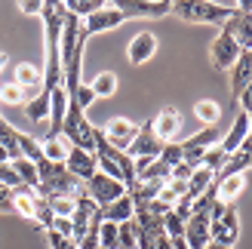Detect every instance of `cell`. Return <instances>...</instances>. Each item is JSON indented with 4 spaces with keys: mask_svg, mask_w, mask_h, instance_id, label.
I'll use <instances>...</instances> for the list:
<instances>
[{
    "mask_svg": "<svg viewBox=\"0 0 252 249\" xmlns=\"http://www.w3.org/2000/svg\"><path fill=\"white\" fill-rule=\"evenodd\" d=\"M37 194L43 197V200H53V197H74L77 194V188L83 182H77L68 172V166L65 163H49V160L43 157V160H37Z\"/></svg>",
    "mask_w": 252,
    "mask_h": 249,
    "instance_id": "1",
    "label": "cell"
},
{
    "mask_svg": "<svg viewBox=\"0 0 252 249\" xmlns=\"http://www.w3.org/2000/svg\"><path fill=\"white\" fill-rule=\"evenodd\" d=\"M172 12L191 25H224L234 16V6L206 3V0H172Z\"/></svg>",
    "mask_w": 252,
    "mask_h": 249,
    "instance_id": "2",
    "label": "cell"
},
{
    "mask_svg": "<svg viewBox=\"0 0 252 249\" xmlns=\"http://www.w3.org/2000/svg\"><path fill=\"white\" fill-rule=\"evenodd\" d=\"M62 139H65L71 148H83V151L95 154V126L90 123L86 111L68 102V114L65 123H62Z\"/></svg>",
    "mask_w": 252,
    "mask_h": 249,
    "instance_id": "3",
    "label": "cell"
},
{
    "mask_svg": "<svg viewBox=\"0 0 252 249\" xmlns=\"http://www.w3.org/2000/svg\"><path fill=\"white\" fill-rule=\"evenodd\" d=\"M114 9L123 12V19H163L172 12V0H114Z\"/></svg>",
    "mask_w": 252,
    "mask_h": 249,
    "instance_id": "4",
    "label": "cell"
},
{
    "mask_svg": "<svg viewBox=\"0 0 252 249\" xmlns=\"http://www.w3.org/2000/svg\"><path fill=\"white\" fill-rule=\"evenodd\" d=\"M83 185H86V194L93 197V203L98 209H105L114 200H120V197H126V185L117 182V179H108L105 172H95V176L90 182H83Z\"/></svg>",
    "mask_w": 252,
    "mask_h": 249,
    "instance_id": "5",
    "label": "cell"
},
{
    "mask_svg": "<svg viewBox=\"0 0 252 249\" xmlns=\"http://www.w3.org/2000/svg\"><path fill=\"white\" fill-rule=\"evenodd\" d=\"M240 53L243 49L237 46V40L231 34H224V31H219L216 40H212V46H209V59H212V65H216L219 71H231L234 62L240 59Z\"/></svg>",
    "mask_w": 252,
    "mask_h": 249,
    "instance_id": "6",
    "label": "cell"
},
{
    "mask_svg": "<svg viewBox=\"0 0 252 249\" xmlns=\"http://www.w3.org/2000/svg\"><path fill=\"white\" fill-rule=\"evenodd\" d=\"M102 132H105V139H108L111 148L126 151V148L135 142V135H138V123L126 120V117H111L105 126H102Z\"/></svg>",
    "mask_w": 252,
    "mask_h": 249,
    "instance_id": "7",
    "label": "cell"
},
{
    "mask_svg": "<svg viewBox=\"0 0 252 249\" xmlns=\"http://www.w3.org/2000/svg\"><path fill=\"white\" fill-rule=\"evenodd\" d=\"M160 151H163V142L154 135V126H151V120L145 123V126H138L135 142L126 148V154H129L132 160H138V157H151V160H157Z\"/></svg>",
    "mask_w": 252,
    "mask_h": 249,
    "instance_id": "8",
    "label": "cell"
},
{
    "mask_svg": "<svg viewBox=\"0 0 252 249\" xmlns=\"http://www.w3.org/2000/svg\"><path fill=\"white\" fill-rule=\"evenodd\" d=\"M221 31L231 34L243 53H249V49H252V12H240L234 6V16L221 25Z\"/></svg>",
    "mask_w": 252,
    "mask_h": 249,
    "instance_id": "9",
    "label": "cell"
},
{
    "mask_svg": "<svg viewBox=\"0 0 252 249\" xmlns=\"http://www.w3.org/2000/svg\"><path fill=\"white\" fill-rule=\"evenodd\" d=\"M65 166H68V172H71L77 182H90L95 172H98L95 154L83 151V148H71V145H68V160H65Z\"/></svg>",
    "mask_w": 252,
    "mask_h": 249,
    "instance_id": "10",
    "label": "cell"
},
{
    "mask_svg": "<svg viewBox=\"0 0 252 249\" xmlns=\"http://www.w3.org/2000/svg\"><path fill=\"white\" fill-rule=\"evenodd\" d=\"M126 19H123V12L120 9H114L111 3H105L102 9H95L90 19H83L80 25H83V31L86 34H105V31H111V28H117V25H123Z\"/></svg>",
    "mask_w": 252,
    "mask_h": 249,
    "instance_id": "11",
    "label": "cell"
},
{
    "mask_svg": "<svg viewBox=\"0 0 252 249\" xmlns=\"http://www.w3.org/2000/svg\"><path fill=\"white\" fill-rule=\"evenodd\" d=\"M12 83H19L25 98L31 102L34 95L43 93V71L37 68V65H31V62H22V65L16 68V80H12ZM28 102H25V105H28Z\"/></svg>",
    "mask_w": 252,
    "mask_h": 249,
    "instance_id": "12",
    "label": "cell"
},
{
    "mask_svg": "<svg viewBox=\"0 0 252 249\" xmlns=\"http://www.w3.org/2000/svg\"><path fill=\"white\" fill-rule=\"evenodd\" d=\"M154 53H157V37H154V31H138L132 40H129V46H126V56H129L132 65H145L148 59H154Z\"/></svg>",
    "mask_w": 252,
    "mask_h": 249,
    "instance_id": "13",
    "label": "cell"
},
{
    "mask_svg": "<svg viewBox=\"0 0 252 249\" xmlns=\"http://www.w3.org/2000/svg\"><path fill=\"white\" fill-rule=\"evenodd\" d=\"M185 243L188 249H203L209 243V216L206 213H194L185 221Z\"/></svg>",
    "mask_w": 252,
    "mask_h": 249,
    "instance_id": "14",
    "label": "cell"
},
{
    "mask_svg": "<svg viewBox=\"0 0 252 249\" xmlns=\"http://www.w3.org/2000/svg\"><path fill=\"white\" fill-rule=\"evenodd\" d=\"M151 126H154V135L160 142H172L175 135H179V126H182V114L175 108H163L160 114L151 120Z\"/></svg>",
    "mask_w": 252,
    "mask_h": 249,
    "instance_id": "15",
    "label": "cell"
},
{
    "mask_svg": "<svg viewBox=\"0 0 252 249\" xmlns=\"http://www.w3.org/2000/svg\"><path fill=\"white\" fill-rule=\"evenodd\" d=\"M246 135H249V114H246V111H237V117H234V123H231V129H228V135H224V142H221L219 148H221L224 154H237Z\"/></svg>",
    "mask_w": 252,
    "mask_h": 249,
    "instance_id": "16",
    "label": "cell"
},
{
    "mask_svg": "<svg viewBox=\"0 0 252 249\" xmlns=\"http://www.w3.org/2000/svg\"><path fill=\"white\" fill-rule=\"evenodd\" d=\"M65 114H68V93L62 90H53L49 93V135H62V123H65Z\"/></svg>",
    "mask_w": 252,
    "mask_h": 249,
    "instance_id": "17",
    "label": "cell"
},
{
    "mask_svg": "<svg viewBox=\"0 0 252 249\" xmlns=\"http://www.w3.org/2000/svg\"><path fill=\"white\" fill-rule=\"evenodd\" d=\"M98 213H102V221H114V225H123V221H129V218L135 216V203L129 200V194H126V197H120V200H114L111 206L98 209Z\"/></svg>",
    "mask_w": 252,
    "mask_h": 249,
    "instance_id": "18",
    "label": "cell"
},
{
    "mask_svg": "<svg viewBox=\"0 0 252 249\" xmlns=\"http://www.w3.org/2000/svg\"><path fill=\"white\" fill-rule=\"evenodd\" d=\"M216 182H219V203H224V206H231L240 197V191L246 188V176H228V179L216 176Z\"/></svg>",
    "mask_w": 252,
    "mask_h": 249,
    "instance_id": "19",
    "label": "cell"
},
{
    "mask_svg": "<svg viewBox=\"0 0 252 249\" xmlns=\"http://www.w3.org/2000/svg\"><path fill=\"white\" fill-rule=\"evenodd\" d=\"M40 151L49 163H65L68 160V142L62 139V135H46V139H40Z\"/></svg>",
    "mask_w": 252,
    "mask_h": 249,
    "instance_id": "20",
    "label": "cell"
},
{
    "mask_svg": "<svg viewBox=\"0 0 252 249\" xmlns=\"http://www.w3.org/2000/svg\"><path fill=\"white\" fill-rule=\"evenodd\" d=\"M212 179H216V176H212V172H209L206 166H197V169L191 172V179H188V194H185V197L194 203L197 197H200V194H203V191L209 188V185H212Z\"/></svg>",
    "mask_w": 252,
    "mask_h": 249,
    "instance_id": "21",
    "label": "cell"
},
{
    "mask_svg": "<svg viewBox=\"0 0 252 249\" xmlns=\"http://www.w3.org/2000/svg\"><path fill=\"white\" fill-rule=\"evenodd\" d=\"M117 74L114 71H102V74H98V77L90 83V90H93V95L95 98H111V95H114L117 93Z\"/></svg>",
    "mask_w": 252,
    "mask_h": 249,
    "instance_id": "22",
    "label": "cell"
},
{
    "mask_svg": "<svg viewBox=\"0 0 252 249\" xmlns=\"http://www.w3.org/2000/svg\"><path fill=\"white\" fill-rule=\"evenodd\" d=\"M194 117L203 123V126H216L219 117H221V108H219V102H212V98H203V102L194 105Z\"/></svg>",
    "mask_w": 252,
    "mask_h": 249,
    "instance_id": "23",
    "label": "cell"
},
{
    "mask_svg": "<svg viewBox=\"0 0 252 249\" xmlns=\"http://www.w3.org/2000/svg\"><path fill=\"white\" fill-rule=\"evenodd\" d=\"M12 163V169L19 172V182L25 185V188H31V191H37V166L31 163V160H25V157H16V160H9Z\"/></svg>",
    "mask_w": 252,
    "mask_h": 249,
    "instance_id": "24",
    "label": "cell"
},
{
    "mask_svg": "<svg viewBox=\"0 0 252 249\" xmlns=\"http://www.w3.org/2000/svg\"><path fill=\"white\" fill-rule=\"evenodd\" d=\"M25 114H28L31 123H43V120H49V95H46V93L34 95L31 102L25 105Z\"/></svg>",
    "mask_w": 252,
    "mask_h": 249,
    "instance_id": "25",
    "label": "cell"
},
{
    "mask_svg": "<svg viewBox=\"0 0 252 249\" xmlns=\"http://www.w3.org/2000/svg\"><path fill=\"white\" fill-rule=\"evenodd\" d=\"M105 6V0H65V9L71 12V16H77L80 22L83 19H90L95 9H102Z\"/></svg>",
    "mask_w": 252,
    "mask_h": 249,
    "instance_id": "26",
    "label": "cell"
},
{
    "mask_svg": "<svg viewBox=\"0 0 252 249\" xmlns=\"http://www.w3.org/2000/svg\"><path fill=\"white\" fill-rule=\"evenodd\" d=\"M19 154H22L25 160H31V163H37V160H43L40 139H34V135H28V132H19Z\"/></svg>",
    "mask_w": 252,
    "mask_h": 249,
    "instance_id": "27",
    "label": "cell"
},
{
    "mask_svg": "<svg viewBox=\"0 0 252 249\" xmlns=\"http://www.w3.org/2000/svg\"><path fill=\"white\" fill-rule=\"evenodd\" d=\"M228 157L231 154H224L219 145H212V148H206V154H203V166L212 172V176H219V172L224 169V163H228Z\"/></svg>",
    "mask_w": 252,
    "mask_h": 249,
    "instance_id": "28",
    "label": "cell"
},
{
    "mask_svg": "<svg viewBox=\"0 0 252 249\" xmlns=\"http://www.w3.org/2000/svg\"><path fill=\"white\" fill-rule=\"evenodd\" d=\"M117 249H138V237H135V221H123L117 225Z\"/></svg>",
    "mask_w": 252,
    "mask_h": 249,
    "instance_id": "29",
    "label": "cell"
},
{
    "mask_svg": "<svg viewBox=\"0 0 252 249\" xmlns=\"http://www.w3.org/2000/svg\"><path fill=\"white\" fill-rule=\"evenodd\" d=\"M25 102L28 98H25L19 83H0V105H25Z\"/></svg>",
    "mask_w": 252,
    "mask_h": 249,
    "instance_id": "30",
    "label": "cell"
},
{
    "mask_svg": "<svg viewBox=\"0 0 252 249\" xmlns=\"http://www.w3.org/2000/svg\"><path fill=\"white\" fill-rule=\"evenodd\" d=\"M53 218H56V216H53V209H49V203L43 200L40 194H37V197H34V221H37V225H40L43 231H49Z\"/></svg>",
    "mask_w": 252,
    "mask_h": 249,
    "instance_id": "31",
    "label": "cell"
},
{
    "mask_svg": "<svg viewBox=\"0 0 252 249\" xmlns=\"http://www.w3.org/2000/svg\"><path fill=\"white\" fill-rule=\"evenodd\" d=\"M163 234H166L169 240H179V237H185V221H182L179 216H175L172 209H169L166 216H163Z\"/></svg>",
    "mask_w": 252,
    "mask_h": 249,
    "instance_id": "32",
    "label": "cell"
},
{
    "mask_svg": "<svg viewBox=\"0 0 252 249\" xmlns=\"http://www.w3.org/2000/svg\"><path fill=\"white\" fill-rule=\"evenodd\" d=\"M98 246L117 249V225L114 221H102V225H98Z\"/></svg>",
    "mask_w": 252,
    "mask_h": 249,
    "instance_id": "33",
    "label": "cell"
},
{
    "mask_svg": "<svg viewBox=\"0 0 252 249\" xmlns=\"http://www.w3.org/2000/svg\"><path fill=\"white\" fill-rule=\"evenodd\" d=\"M157 160H163L166 166H179L182 163V142H163V151Z\"/></svg>",
    "mask_w": 252,
    "mask_h": 249,
    "instance_id": "34",
    "label": "cell"
},
{
    "mask_svg": "<svg viewBox=\"0 0 252 249\" xmlns=\"http://www.w3.org/2000/svg\"><path fill=\"white\" fill-rule=\"evenodd\" d=\"M49 209H53V216L59 218H71L74 216V197H53V200H46Z\"/></svg>",
    "mask_w": 252,
    "mask_h": 249,
    "instance_id": "35",
    "label": "cell"
},
{
    "mask_svg": "<svg viewBox=\"0 0 252 249\" xmlns=\"http://www.w3.org/2000/svg\"><path fill=\"white\" fill-rule=\"evenodd\" d=\"M216 126H203V129H200L197 135H191V139H188V145H194V148H203V151H206V148H212V145H216Z\"/></svg>",
    "mask_w": 252,
    "mask_h": 249,
    "instance_id": "36",
    "label": "cell"
},
{
    "mask_svg": "<svg viewBox=\"0 0 252 249\" xmlns=\"http://www.w3.org/2000/svg\"><path fill=\"white\" fill-rule=\"evenodd\" d=\"M0 185H3V188H22V182H19V172L12 169V163H0Z\"/></svg>",
    "mask_w": 252,
    "mask_h": 249,
    "instance_id": "37",
    "label": "cell"
},
{
    "mask_svg": "<svg viewBox=\"0 0 252 249\" xmlns=\"http://www.w3.org/2000/svg\"><path fill=\"white\" fill-rule=\"evenodd\" d=\"M68 102H71V105H77V108H83V111L90 108V105L95 102V95H93V90H90V83H80V90L74 93V98H68Z\"/></svg>",
    "mask_w": 252,
    "mask_h": 249,
    "instance_id": "38",
    "label": "cell"
},
{
    "mask_svg": "<svg viewBox=\"0 0 252 249\" xmlns=\"http://www.w3.org/2000/svg\"><path fill=\"white\" fill-rule=\"evenodd\" d=\"M224 228H228L231 234H237V237H240V216H237V209L234 206H224V216L219 218Z\"/></svg>",
    "mask_w": 252,
    "mask_h": 249,
    "instance_id": "39",
    "label": "cell"
},
{
    "mask_svg": "<svg viewBox=\"0 0 252 249\" xmlns=\"http://www.w3.org/2000/svg\"><path fill=\"white\" fill-rule=\"evenodd\" d=\"M0 213H16V191L0 185Z\"/></svg>",
    "mask_w": 252,
    "mask_h": 249,
    "instance_id": "40",
    "label": "cell"
},
{
    "mask_svg": "<svg viewBox=\"0 0 252 249\" xmlns=\"http://www.w3.org/2000/svg\"><path fill=\"white\" fill-rule=\"evenodd\" d=\"M19 9L25 12V16H40V9H43V0H22Z\"/></svg>",
    "mask_w": 252,
    "mask_h": 249,
    "instance_id": "41",
    "label": "cell"
},
{
    "mask_svg": "<svg viewBox=\"0 0 252 249\" xmlns=\"http://www.w3.org/2000/svg\"><path fill=\"white\" fill-rule=\"evenodd\" d=\"M237 105H240V111H246V114H252V83H249L246 90L240 93V98H237Z\"/></svg>",
    "mask_w": 252,
    "mask_h": 249,
    "instance_id": "42",
    "label": "cell"
},
{
    "mask_svg": "<svg viewBox=\"0 0 252 249\" xmlns=\"http://www.w3.org/2000/svg\"><path fill=\"white\" fill-rule=\"evenodd\" d=\"M191 166H188V163H179V166H172V179L175 182H188V179H191Z\"/></svg>",
    "mask_w": 252,
    "mask_h": 249,
    "instance_id": "43",
    "label": "cell"
},
{
    "mask_svg": "<svg viewBox=\"0 0 252 249\" xmlns=\"http://www.w3.org/2000/svg\"><path fill=\"white\" fill-rule=\"evenodd\" d=\"M151 249H172V240L166 237V234H163V237H157V240H154V246H151Z\"/></svg>",
    "mask_w": 252,
    "mask_h": 249,
    "instance_id": "44",
    "label": "cell"
},
{
    "mask_svg": "<svg viewBox=\"0 0 252 249\" xmlns=\"http://www.w3.org/2000/svg\"><path fill=\"white\" fill-rule=\"evenodd\" d=\"M0 163H9V151H6L3 145H0Z\"/></svg>",
    "mask_w": 252,
    "mask_h": 249,
    "instance_id": "45",
    "label": "cell"
},
{
    "mask_svg": "<svg viewBox=\"0 0 252 249\" xmlns=\"http://www.w3.org/2000/svg\"><path fill=\"white\" fill-rule=\"evenodd\" d=\"M6 68V53H0V71Z\"/></svg>",
    "mask_w": 252,
    "mask_h": 249,
    "instance_id": "46",
    "label": "cell"
},
{
    "mask_svg": "<svg viewBox=\"0 0 252 249\" xmlns=\"http://www.w3.org/2000/svg\"><path fill=\"white\" fill-rule=\"evenodd\" d=\"M203 249H224V246H219V243H212V240H209V243H206Z\"/></svg>",
    "mask_w": 252,
    "mask_h": 249,
    "instance_id": "47",
    "label": "cell"
},
{
    "mask_svg": "<svg viewBox=\"0 0 252 249\" xmlns=\"http://www.w3.org/2000/svg\"><path fill=\"white\" fill-rule=\"evenodd\" d=\"M249 132H252V114H249Z\"/></svg>",
    "mask_w": 252,
    "mask_h": 249,
    "instance_id": "48",
    "label": "cell"
},
{
    "mask_svg": "<svg viewBox=\"0 0 252 249\" xmlns=\"http://www.w3.org/2000/svg\"><path fill=\"white\" fill-rule=\"evenodd\" d=\"M98 249H102V246H98Z\"/></svg>",
    "mask_w": 252,
    "mask_h": 249,
    "instance_id": "49",
    "label": "cell"
}]
</instances>
